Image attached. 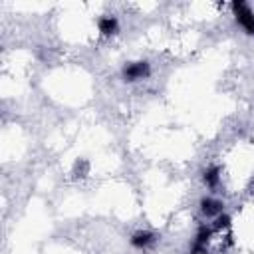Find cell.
<instances>
[{"instance_id": "cell-1", "label": "cell", "mask_w": 254, "mask_h": 254, "mask_svg": "<svg viewBox=\"0 0 254 254\" xmlns=\"http://www.w3.org/2000/svg\"><path fill=\"white\" fill-rule=\"evenodd\" d=\"M230 10H232V16H234L236 24L248 36H254V10L250 8V4L244 2V0H234L230 4Z\"/></svg>"}, {"instance_id": "cell-2", "label": "cell", "mask_w": 254, "mask_h": 254, "mask_svg": "<svg viewBox=\"0 0 254 254\" xmlns=\"http://www.w3.org/2000/svg\"><path fill=\"white\" fill-rule=\"evenodd\" d=\"M151 75V64L147 60H137V62H127L121 69V79L125 83H135L141 79H147Z\"/></svg>"}, {"instance_id": "cell-3", "label": "cell", "mask_w": 254, "mask_h": 254, "mask_svg": "<svg viewBox=\"0 0 254 254\" xmlns=\"http://www.w3.org/2000/svg\"><path fill=\"white\" fill-rule=\"evenodd\" d=\"M198 208H200V214L206 216V218H216L218 214L224 212V202L216 196H202L200 202H198Z\"/></svg>"}, {"instance_id": "cell-4", "label": "cell", "mask_w": 254, "mask_h": 254, "mask_svg": "<svg viewBox=\"0 0 254 254\" xmlns=\"http://www.w3.org/2000/svg\"><path fill=\"white\" fill-rule=\"evenodd\" d=\"M157 242V234L151 230H135L129 238V244L137 250H147Z\"/></svg>"}, {"instance_id": "cell-5", "label": "cell", "mask_w": 254, "mask_h": 254, "mask_svg": "<svg viewBox=\"0 0 254 254\" xmlns=\"http://www.w3.org/2000/svg\"><path fill=\"white\" fill-rule=\"evenodd\" d=\"M97 30L103 38H111L119 32V20L113 14H103L97 18Z\"/></svg>"}, {"instance_id": "cell-6", "label": "cell", "mask_w": 254, "mask_h": 254, "mask_svg": "<svg viewBox=\"0 0 254 254\" xmlns=\"http://www.w3.org/2000/svg\"><path fill=\"white\" fill-rule=\"evenodd\" d=\"M220 173L222 169L218 165H208L206 169H202V183L208 189H216L220 185Z\"/></svg>"}, {"instance_id": "cell-7", "label": "cell", "mask_w": 254, "mask_h": 254, "mask_svg": "<svg viewBox=\"0 0 254 254\" xmlns=\"http://www.w3.org/2000/svg\"><path fill=\"white\" fill-rule=\"evenodd\" d=\"M71 175H73V179H83V177H87V175H89V161L77 159V161L73 163V167H71Z\"/></svg>"}, {"instance_id": "cell-8", "label": "cell", "mask_w": 254, "mask_h": 254, "mask_svg": "<svg viewBox=\"0 0 254 254\" xmlns=\"http://www.w3.org/2000/svg\"><path fill=\"white\" fill-rule=\"evenodd\" d=\"M210 226H212V230H214V232H222V230H228V228L232 226V218H230L226 212H222V214H218V216L214 218V222H212Z\"/></svg>"}]
</instances>
